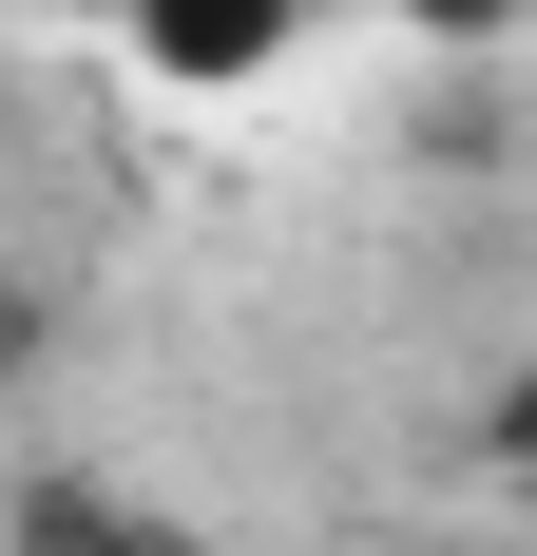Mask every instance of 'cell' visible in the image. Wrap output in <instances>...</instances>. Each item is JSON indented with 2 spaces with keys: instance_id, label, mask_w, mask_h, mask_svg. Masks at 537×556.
<instances>
[{
  "instance_id": "1",
  "label": "cell",
  "mask_w": 537,
  "mask_h": 556,
  "mask_svg": "<svg viewBox=\"0 0 537 556\" xmlns=\"http://www.w3.org/2000/svg\"><path fill=\"white\" fill-rule=\"evenodd\" d=\"M115 20H135V58H154V77H192V97H230V77H268V58L308 39L326 0H115Z\"/></svg>"
},
{
  "instance_id": "2",
  "label": "cell",
  "mask_w": 537,
  "mask_h": 556,
  "mask_svg": "<svg viewBox=\"0 0 537 556\" xmlns=\"http://www.w3.org/2000/svg\"><path fill=\"white\" fill-rule=\"evenodd\" d=\"M20 556H173L115 480H20Z\"/></svg>"
},
{
  "instance_id": "3",
  "label": "cell",
  "mask_w": 537,
  "mask_h": 556,
  "mask_svg": "<svg viewBox=\"0 0 537 556\" xmlns=\"http://www.w3.org/2000/svg\"><path fill=\"white\" fill-rule=\"evenodd\" d=\"M499 460H519V480H537V365H519V384H499Z\"/></svg>"
},
{
  "instance_id": "4",
  "label": "cell",
  "mask_w": 537,
  "mask_h": 556,
  "mask_svg": "<svg viewBox=\"0 0 537 556\" xmlns=\"http://www.w3.org/2000/svg\"><path fill=\"white\" fill-rule=\"evenodd\" d=\"M403 20H519V0H403Z\"/></svg>"
}]
</instances>
